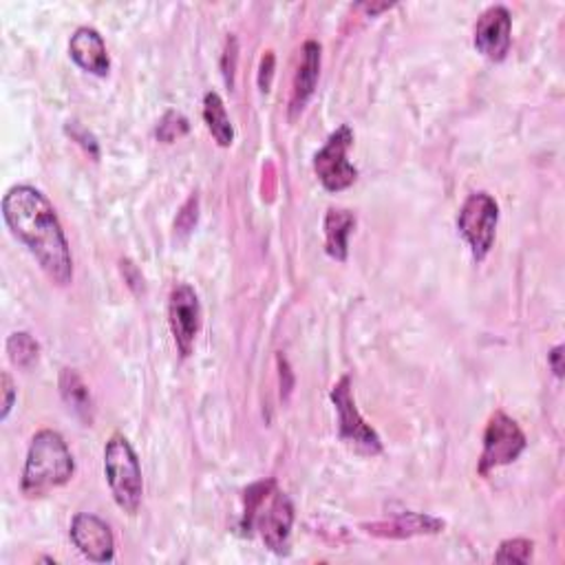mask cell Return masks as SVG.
I'll use <instances>...</instances> for the list:
<instances>
[{
	"label": "cell",
	"mask_w": 565,
	"mask_h": 565,
	"mask_svg": "<svg viewBox=\"0 0 565 565\" xmlns=\"http://www.w3.org/2000/svg\"><path fill=\"white\" fill-rule=\"evenodd\" d=\"M294 523V508L290 497L274 479L259 482L246 490L244 530L257 534L270 550L285 552Z\"/></svg>",
	"instance_id": "obj_2"
},
{
	"label": "cell",
	"mask_w": 565,
	"mask_h": 565,
	"mask_svg": "<svg viewBox=\"0 0 565 565\" xmlns=\"http://www.w3.org/2000/svg\"><path fill=\"white\" fill-rule=\"evenodd\" d=\"M71 541L93 563H111L115 556V539L106 521L91 512H80L71 521Z\"/></svg>",
	"instance_id": "obj_11"
},
{
	"label": "cell",
	"mask_w": 565,
	"mask_h": 565,
	"mask_svg": "<svg viewBox=\"0 0 565 565\" xmlns=\"http://www.w3.org/2000/svg\"><path fill=\"white\" fill-rule=\"evenodd\" d=\"M69 54L74 63L98 78H106L111 71V58L102 36L93 27H78L69 41Z\"/></svg>",
	"instance_id": "obj_12"
},
{
	"label": "cell",
	"mask_w": 565,
	"mask_h": 565,
	"mask_svg": "<svg viewBox=\"0 0 565 565\" xmlns=\"http://www.w3.org/2000/svg\"><path fill=\"white\" fill-rule=\"evenodd\" d=\"M76 473L74 455L58 431L45 429L32 438L27 462L21 479L25 497H45L47 493L65 486Z\"/></svg>",
	"instance_id": "obj_3"
},
{
	"label": "cell",
	"mask_w": 565,
	"mask_h": 565,
	"mask_svg": "<svg viewBox=\"0 0 565 565\" xmlns=\"http://www.w3.org/2000/svg\"><path fill=\"white\" fill-rule=\"evenodd\" d=\"M204 120L208 124V131L217 139L219 146L228 148L235 142V128L228 117L226 104L217 91H208L204 98Z\"/></svg>",
	"instance_id": "obj_17"
},
{
	"label": "cell",
	"mask_w": 565,
	"mask_h": 565,
	"mask_svg": "<svg viewBox=\"0 0 565 565\" xmlns=\"http://www.w3.org/2000/svg\"><path fill=\"white\" fill-rule=\"evenodd\" d=\"M440 530H444V521L436 517L418 515V512H400L389 523L371 526L369 532L385 534V536H411V534H436Z\"/></svg>",
	"instance_id": "obj_14"
},
{
	"label": "cell",
	"mask_w": 565,
	"mask_h": 565,
	"mask_svg": "<svg viewBox=\"0 0 565 565\" xmlns=\"http://www.w3.org/2000/svg\"><path fill=\"white\" fill-rule=\"evenodd\" d=\"M8 353L19 369H30L41 355V344L32 334L16 331L8 338Z\"/></svg>",
	"instance_id": "obj_18"
},
{
	"label": "cell",
	"mask_w": 565,
	"mask_h": 565,
	"mask_svg": "<svg viewBox=\"0 0 565 565\" xmlns=\"http://www.w3.org/2000/svg\"><path fill=\"white\" fill-rule=\"evenodd\" d=\"M188 131H191V124H188V120L177 111H168L157 126V137L163 144H172L174 139L183 137Z\"/></svg>",
	"instance_id": "obj_20"
},
{
	"label": "cell",
	"mask_w": 565,
	"mask_h": 565,
	"mask_svg": "<svg viewBox=\"0 0 565 565\" xmlns=\"http://www.w3.org/2000/svg\"><path fill=\"white\" fill-rule=\"evenodd\" d=\"M168 323L181 358H188L193 353L197 334L202 329V305L191 285L181 283L172 287L168 301Z\"/></svg>",
	"instance_id": "obj_9"
},
{
	"label": "cell",
	"mask_w": 565,
	"mask_h": 565,
	"mask_svg": "<svg viewBox=\"0 0 565 565\" xmlns=\"http://www.w3.org/2000/svg\"><path fill=\"white\" fill-rule=\"evenodd\" d=\"M355 228V217L349 211H327L325 217V250L336 261H347L349 235Z\"/></svg>",
	"instance_id": "obj_15"
},
{
	"label": "cell",
	"mask_w": 565,
	"mask_h": 565,
	"mask_svg": "<svg viewBox=\"0 0 565 565\" xmlns=\"http://www.w3.org/2000/svg\"><path fill=\"white\" fill-rule=\"evenodd\" d=\"M499 222V206L488 193H475L471 195L460 215H457V228L464 241L471 248V255L475 261H484L495 244Z\"/></svg>",
	"instance_id": "obj_5"
},
{
	"label": "cell",
	"mask_w": 565,
	"mask_h": 565,
	"mask_svg": "<svg viewBox=\"0 0 565 565\" xmlns=\"http://www.w3.org/2000/svg\"><path fill=\"white\" fill-rule=\"evenodd\" d=\"M3 219L56 285L74 281V257L67 235L56 208L38 188L27 183L10 188L3 200Z\"/></svg>",
	"instance_id": "obj_1"
},
{
	"label": "cell",
	"mask_w": 565,
	"mask_h": 565,
	"mask_svg": "<svg viewBox=\"0 0 565 565\" xmlns=\"http://www.w3.org/2000/svg\"><path fill=\"white\" fill-rule=\"evenodd\" d=\"M104 475H106V482H109L115 504L124 512L135 515L142 506V495H144L142 464H139L137 453L133 451L131 442L120 433H115L106 442Z\"/></svg>",
	"instance_id": "obj_4"
},
{
	"label": "cell",
	"mask_w": 565,
	"mask_h": 565,
	"mask_svg": "<svg viewBox=\"0 0 565 565\" xmlns=\"http://www.w3.org/2000/svg\"><path fill=\"white\" fill-rule=\"evenodd\" d=\"M331 403L338 411V431H340V440H344L349 447H353L360 453L366 455H378L383 451V442L366 422L360 416V411L355 409L353 396H351V381L349 375H342V378L334 385L331 389Z\"/></svg>",
	"instance_id": "obj_8"
},
{
	"label": "cell",
	"mask_w": 565,
	"mask_h": 565,
	"mask_svg": "<svg viewBox=\"0 0 565 565\" xmlns=\"http://www.w3.org/2000/svg\"><path fill=\"white\" fill-rule=\"evenodd\" d=\"M353 144V131L351 126L342 124L338 126L325 146L314 157V172L320 179L323 188L329 193H340L358 179L355 166L347 161V150Z\"/></svg>",
	"instance_id": "obj_6"
},
{
	"label": "cell",
	"mask_w": 565,
	"mask_h": 565,
	"mask_svg": "<svg viewBox=\"0 0 565 565\" xmlns=\"http://www.w3.org/2000/svg\"><path fill=\"white\" fill-rule=\"evenodd\" d=\"M272 71H274V56L272 52L265 54L263 63H261V76H259V84H261V91H270V84H272Z\"/></svg>",
	"instance_id": "obj_23"
},
{
	"label": "cell",
	"mask_w": 565,
	"mask_h": 565,
	"mask_svg": "<svg viewBox=\"0 0 565 565\" xmlns=\"http://www.w3.org/2000/svg\"><path fill=\"white\" fill-rule=\"evenodd\" d=\"M67 133L71 135V139H76L93 159H98L100 157V146H98V139L84 128V126H80L78 122H69L67 124Z\"/></svg>",
	"instance_id": "obj_21"
},
{
	"label": "cell",
	"mask_w": 565,
	"mask_h": 565,
	"mask_svg": "<svg viewBox=\"0 0 565 565\" xmlns=\"http://www.w3.org/2000/svg\"><path fill=\"white\" fill-rule=\"evenodd\" d=\"M60 394H63V400L69 405V409H74V414L78 418H82L87 425L93 422L91 392L84 385V381L80 378L78 371L63 369V373H60Z\"/></svg>",
	"instance_id": "obj_16"
},
{
	"label": "cell",
	"mask_w": 565,
	"mask_h": 565,
	"mask_svg": "<svg viewBox=\"0 0 565 565\" xmlns=\"http://www.w3.org/2000/svg\"><path fill=\"white\" fill-rule=\"evenodd\" d=\"M530 554H532V541L528 539H508L499 545L497 554H495V561L497 563H528L530 561Z\"/></svg>",
	"instance_id": "obj_19"
},
{
	"label": "cell",
	"mask_w": 565,
	"mask_h": 565,
	"mask_svg": "<svg viewBox=\"0 0 565 565\" xmlns=\"http://www.w3.org/2000/svg\"><path fill=\"white\" fill-rule=\"evenodd\" d=\"M526 436L512 418L504 411L493 414L484 431V451L477 468L479 475H488L499 466L512 464L526 451Z\"/></svg>",
	"instance_id": "obj_7"
},
{
	"label": "cell",
	"mask_w": 565,
	"mask_h": 565,
	"mask_svg": "<svg viewBox=\"0 0 565 565\" xmlns=\"http://www.w3.org/2000/svg\"><path fill=\"white\" fill-rule=\"evenodd\" d=\"M510 43H512L510 12L504 5H495L486 10L475 25V49L484 58L493 63H501L510 52Z\"/></svg>",
	"instance_id": "obj_10"
},
{
	"label": "cell",
	"mask_w": 565,
	"mask_h": 565,
	"mask_svg": "<svg viewBox=\"0 0 565 565\" xmlns=\"http://www.w3.org/2000/svg\"><path fill=\"white\" fill-rule=\"evenodd\" d=\"M16 396H19V389H16V385L12 381V375L5 371L3 373V411H0V420H8L10 411L14 409Z\"/></svg>",
	"instance_id": "obj_22"
},
{
	"label": "cell",
	"mask_w": 565,
	"mask_h": 565,
	"mask_svg": "<svg viewBox=\"0 0 565 565\" xmlns=\"http://www.w3.org/2000/svg\"><path fill=\"white\" fill-rule=\"evenodd\" d=\"M561 358H563V347H561V344H558V347H554V349L547 353V360H550V364H552V371H554L556 378H561V375H563Z\"/></svg>",
	"instance_id": "obj_24"
},
{
	"label": "cell",
	"mask_w": 565,
	"mask_h": 565,
	"mask_svg": "<svg viewBox=\"0 0 565 565\" xmlns=\"http://www.w3.org/2000/svg\"><path fill=\"white\" fill-rule=\"evenodd\" d=\"M320 76V45L316 41H307L303 45V56L301 65L294 76V87H292V100H290V120H296L309 98L314 95V89L318 84Z\"/></svg>",
	"instance_id": "obj_13"
}]
</instances>
